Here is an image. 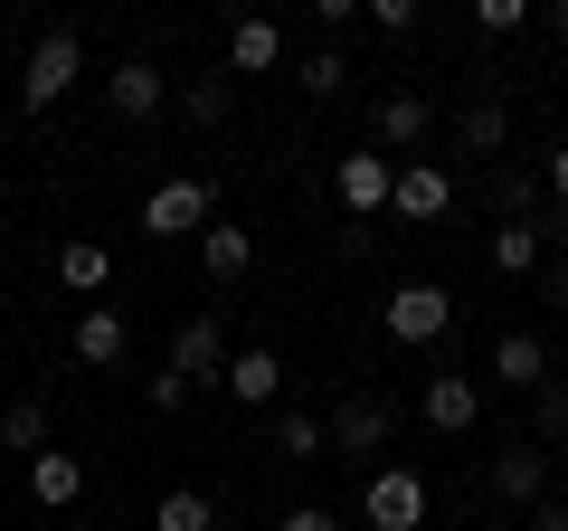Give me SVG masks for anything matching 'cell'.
I'll list each match as a JSON object with an SVG mask.
<instances>
[{
  "mask_svg": "<svg viewBox=\"0 0 568 531\" xmlns=\"http://www.w3.org/2000/svg\"><path fill=\"white\" fill-rule=\"evenodd\" d=\"M332 190H342L351 219H379L388 190H398V162H388V152H342V162H332Z\"/></svg>",
  "mask_w": 568,
  "mask_h": 531,
  "instance_id": "obj_6",
  "label": "cell"
},
{
  "mask_svg": "<svg viewBox=\"0 0 568 531\" xmlns=\"http://www.w3.org/2000/svg\"><path fill=\"white\" fill-rule=\"evenodd\" d=\"M104 104H114L123 123H142V114H162V104H171V77L152 58H123L114 77H104Z\"/></svg>",
  "mask_w": 568,
  "mask_h": 531,
  "instance_id": "obj_10",
  "label": "cell"
},
{
  "mask_svg": "<svg viewBox=\"0 0 568 531\" xmlns=\"http://www.w3.org/2000/svg\"><path fill=\"white\" fill-rule=\"evenodd\" d=\"M493 493H503L511 512H540V503H549V455H540V447L493 455Z\"/></svg>",
  "mask_w": 568,
  "mask_h": 531,
  "instance_id": "obj_11",
  "label": "cell"
},
{
  "mask_svg": "<svg viewBox=\"0 0 568 531\" xmlns=\"http://www.w3.org/2000/svg\"><path fill=\"white\" fill-rule=\"evenodd\" d=\"M152 531H219V512H209L200 484H171L162 503H152Z\"/></svg>",
  "mask_w": 568,
  "mask_h": 531,
  "instance_id": "obj_22",
  "label": "cell"
},
{
  "mask_svg": "<svg viewBox=\"0 0 568 531\" xmlns=\"http://www.w3.org/2000/svg\"><path fill=\"white\" fill-rule=\"evenodd\" d=\"M171 370H181L190 389H200V380H227V323H219V304L190 313V323L171 332Z\"/></svg>",
  "mask_w": 568,
  "mask_h": 531,
  "instance_id": "obj_7",
  "label": "cell"
},
{
  "mask_svg": "<svg viewBox=\"0 0 568 531\" xmlns=\"http://www.w3.org/2000/svg\"><path fill=\"white\" fill-rule=\"evenodd\" d=\"M540 285H549V304H568V257H559V266H540Z\"/></svg>",
  "mask_w": 568,
  "mask_h": 531,
  "instance_id": "obj_34",
  "label": "cell"
},
{
  "mask_svg": "<svg viewBox=\"0 0 568 531\" xmlns=\"http://www.w3.org/2000/svg\"><path fill=\"white\" fill-rule=\"evenodd\" d=\"M493 380L540 389V380H549V342H540V332H503V342H493Z\"/></svg>",
  "mask_w": 568,
  "mask_h": 531,
  "instance_id": "obj_18",
  "label": "cell"
},
{
  "mask_svg": "<svg viewBox=\"0 0 568 531\" xmlns=\"http://www.w3.org/2000/svg\"><path fill=\"white\" fill-rule=\"evenodd\" d=\"M209 219H219V190L209 181H162L142 200V238H200Z\"/></svg>",
  "mask_w": 568,
  "mask_h": 531,
  "instance_id": "obj_3",
  "label": "cell"
},
{
  "mask_svg": "<svg viewBox=\"0 0 568 531\" xmlns=\"http://www.w3.org/2000/svg\"><path fill=\"white\" fill-rule=\"evenodd\" d=\"M379 323H388V342H446L455 294H446V285H398V294L379 304Z\"/></svg>",
  "mask_w": 568,
  "mask_h": 531,
  "instance_id": "obj_4",
  "label": "cell"
},
{
  "mask_svg": "<svg viewBox=\"0 0 568 531\" xmlns=\"http://www.w3.org/2000/svg\"><path fill=\"white\" fill-rule=\"evenodd\" d=\"M200 266H209V285H237L246 266H256V238L227 228V219H209V228H200Z\"/></svg>",
  "mask_w": 568,
  "mask_h": 531,
  "instance_id": "obj_16",
  "label": "cell"
},
{
  "mask_svg": "<svg viewBox=\"0 0 568 531\" xmlns=\"http://www.w3.org/2000/svg\"><path fill=\"white\" fill-rule=\"evenodd\" d=\"M388 428H398V418H388V399H379V389H351L342 409L323 418V437H332L342 455H388Z\"/></svg>",
  "mask_w": 568,
  "mask_h": 531,
  "instance_id": "obj_5",
  "label": "cell"
},
{
  "mask_svg": "<svg viewBox=\"0 0 568 531\" xmlns=\"http://www.w3.org/2000/svg\"><path fill=\"white\" fill-rule=\"evenodd\" d=\"M521 531H568V503H540V512H530Z\"/></svg>",
  "mask_w": 568,
  "mask_h": 531,
  "instance_id": "obj_33",
  "label": "cell"
},
{
  "mask_svg": "<svg viewBox=\"0 0 568 531\" xmlns=\"http://www.w3.org/2000/svg\"><path fill=\"white\" fill-rule=\"evenodd\" d=\"M284 531H342V522H332L323 503H294V512H284Z\"/></svg>",
  "mask_w": 568,
  "mask_h": 531,
  "instance_id": "obj_32",
  "label": "cell"
},
{
  "mask_svg": "<svg viewBox=\"0 0 568 531\" xmlns=\"http://www.w3.org/2000/svg\"><path fill=\"white\" fill-rule=\"evenodd\" d=\"M294 86H304V96H342V86H351V58H342V48H313V58L294 67Z\"/></svg>",
  "mask_w": 568,
  "mask_h": 531,
  "instance_id": "obj_25",
  "label": "cell"
},
{
  "mask_svg": "<svg viewBox=\"0 0 568 531\" xmlns=\"http://www.w3.org/2000/svg\"><path fill=\"white\" fill-rule=\"evenodd\" d=\"M455 209V181L436 162H398V190H388V219H407V228H426V219H446Z\"/></svg>",
  "mask_w": 568,
  "mask_h": 531,
  "instance_id": "obj_8",
  "label": "cell"
},
{
  "mask_svg": "<svg viewBox=\"0 0 568 531\" xmlns=\"http://www.w3.org/2000/svg\"><path fill=\"white\" fill-rule=\"evenodd\" d=\"M540 190H549V209H568V143H549V162H540Z\"/></svg>",
  "mask_w": 568,
  "mask_h": 531,
  "instance_id": "obj_29",
  "label": "cell"
},
{
  "mask_svg": "<svg viewBox=\"0 0 568 531\" xmlns=\"http://www.w3.org/2000/svg\"><path fill=\"white\" fill-rule=\"evenodd\" d=\"M549 29H559V39H568V0H549Z\"/></svg>",
  "mask_w": 568,
  "mask_h": 531,
  "instance_id": "obj_35",
  "label": "cell"
},
{
  "mask_svg": "<svg viewBox=\"0 0 568 531\" xmlns=\"http://www.w3.org/2000/svg\"><path fill=\"white\" fill-rule=\"evenodd\" d=\"M559 86H568V67H559Z\"/></svg>",
  "mask_w": 568,
  "mask_h": 531,
  "instance_id": "obj_36",
  "label": "cell"
},
{
  "mask_svg": "<svg viewBox=\"0 0 568 531\" xmlns=\"http://www.w3.org/2000/svg\"><path fill=\"white\" fill-rule=\"evenodd\" d=\"M323 447H332V437H323V418H304V409H284V418H275V455H294V465H313Z\"/></svg>",
  "mask_w": 568,
  "mask_h": 531,
  "instance_id": "obj_24",
  "label": "cell"
},
{
  "mask_svg": "<svg viewBox=\"0 0 568 531\" xmlns=\"http://www.w3.org/2000/svg\"><path fill=\"white\" fill-rule=\"evenodd\" d=\"M455 143H465V152H503L511 143V104L503 96H474L465 114H455Z\"/></svg>",
  "mask_w": 568,
  "mask_h": 531,
  "instance_id": "obj_19",
  "label": "cell"
},
{
  "mask_svg": "<svg viewBox=\"0 0 568 531\" xmlns=\"http://www.w3.org/2000/svg\"><path fill=\"white\" fill-rule=\"evenodd\" d=\"M426 133H436V104H426L417 86H388V96H379V143L388 152H417Z\"/></svg>",
  "mask_w": 568,
  "mask_h": 531,
  "instance_id": "obj_13",
  "label": "cell"
},
{
  "mask_svg": "<svg viewBox=\"0 0 568 531\" xmlns=\"http://www.w3.org/2000/svg\"><path fill=\"white\" fill-rule=\"evenodd\" d=\"M0 447H10V455H48V447H58L39 399H10V409H0Z\"/></svg>",
  "mask_w": 568,
  "mask_h": 531,
  "instance_id": "obj_20",
  "label": "cell"
},
{
  "mask_svg": "<svg viewBox=\"0 0 568 531\" xmlns=\"http://www.w3.org/2000/svg\"><path fill=\"white\" fill-rule=\"evenodd\" d=\"M313 20H323V48H332L351 20H361V0H313Z\"/></svg>",
  "mask_w": 568,
  "mask_h": 531,
  "instance_id": "obj_30",
  "label": "cell"
},
{
  "mask_svg": "<svg viewBox=\"0 0 568 531\" xmlns=\"http://www.w3.org/2000/svg\"><path fill=\"white\" fill-rule=\"evenodd\" d=\"M123 351H133V323H123L114 304H85V313H77V361H85V370H114Z\"/></svg>",
  "mask_w": 568,
  "mask_h": 531,
  "instance_id": "obj_15",
  "label": "cell"
},
{
  "mask_svg": "<svg viewBox=\"0 0 568 531\" xmlns=\"http://www.w3.org/2000/svg\"><path fill=\"white\" fill-rule=\"evenodd\" d=\"M171 104H181L190 123H227V77H200V86H181Z\"/></svg>",
  "mask_w": 568,
  "mask_h": 531,
  "instance_id": "obj_26",
  "label": "cell"
},
{
  "mask_svg": "<svg viewBox=\"0 0 568 531\" xmlns=\"http://www.w3.org/2000/svg\"><path fill=\"white\" fill-rule=\"evenodd\" d=\"M219 389L237 399V409H275V399H284V361L265 342H246V351H227V380Z\"/></svg>",
  "mask_w": 568,
  "mask_h": 531,
  "instance_id": "obj_9",
  "label": "cell"
},
{
  "mask_svg": "<svg viewBox=\"0 0 568 531\" xmlns=\"http://www.w3.org/2000/svg\"><path fill=\"white\" fill-rule=\"evenodd\" d=\"M474 29H484V39H521V29H530V0H474Z\"/></svg>",
  "mask_w": 568,
  "mask_h": 531,
  "instance_id": "obj_27",
  "label": "cell"
},
{
  "mask_svg": "<svg viewBox=\"0 0 568 531\" xmlns=\"http://www.w3.org/2000/svg\"><path fill=\"white\" fill-rule=\"evenodd\" d=\"M361 522L369 531H417L426 522V474L417 465H379L369 493H361Z\"/></svg>",
  "mask_w": 568,
  "mask_h": 531,
  "instance_id": "obj_2",
  "label": "cell"
},
{
  "mask_svg": "<svg viewBox=\"0 0 568 531\" xmlns=\"http://www.w3.org/2000/svg\"><path fill=\"white\" fill-rule=\"evenodd\" d=\"M369 29H388V39H407V29H417V0H369Z\"/></svg>",
  "mask_w": 568,
  "mask_h": 531,
  "instance_id": "obj_28",
  "label": "cell"
},
{
  "mask_svg": "<svg viewBox=\"0 0 568 531\" xmlns=\"http://www.w3.org/2000/svg\"><path fill=\"white\" fill-rule=\"evenodd\" d=\"M511 531H521V522H511Z\"/></svg>",
  "mask_w": 568,
  "mask_h": 531,
  "instance_id": "obj_37",
  "label": "cell"
},
{
  "mask_svg": "<svg viewBox=\"0 0 568 531\" xmlns=\"http://www.w3.org/2000/svg\"><path fill=\"white\" fill-rule=\"evenodd\" d=\"M493 266H503V275H540V228H493Z\"/></svg>",
  "mask_w": 568,
  "mask_h": 531,
  "instance_id": "obj_23",
  "label": "cell"
},
{
  "mask_svg": "<svg viewBox=\"0 0 568 531\" xmlns=\"http://www.w3.org/2000/svg\"><path fill=\"white\" fill-rule=\"evenodd\" d=\"M104 275H114V257H104L95 238H67V247H58V285H67V294H95Z\"/></svg>",
  "mask_w": 568,
  "mask_h": 531,
  "instance_id": "obj_21",
  "label": "cell"
},
{
  "mask_svg": "<svg viewBox=\"0 0 568 531\" xmlns=\"http://www.w3.org/2000/svg\"><path fill=\"white\" fill-rule=\"evenodd\" d=\"M417 409H426V428H436V437H465L474 418H484V389H474V380H455V370H436Z\"/></svg>",
  "mask_w": 568,
  "mask_h": 531,
  "instance_id": "obj_12",
  "label": "cell"
},
{
  "mask_svg": "<svg viewBox=\"0 0 568 531\" xmlns=\"http://www.w3.org/2000/svg\"><path fill=\"white\" fill-rule=\"evenodd\" d=\"M29 493H39L48 512H67V503H85V465L67 447H48V455H29Z\"/></svg>",
  "mask_w": 568,
  "mask_h": 531,
  "instance_id": "obj_17",
  "label": "cell"
},
{
  "mask_svg": "<svg viewBox=\"0 0 568 531\" xmlns=\"http://www.w3.org/2000/svg\"><path fill=\"white\" fill-rule=\"evenodd\" d=\"M227 67H237V77H275V67H284V29L256 20V10L227 20Z\"/></svg>",
  "mask_w": 568,
  "mask_h": 531,
  "instance_id": "obj_14",
  "label": "cell"
},
{
  "mask_svg": "<svg viewBox=\"0 0 568 531\" xmlns=\"http://www.w3.org/2000/svg\"><path fill=\"white\" fill-rule=\"evenodd\" d=\"M152 409H162V418L190 409V380H181V370H152Z\"/></svg>",
  "mask_w": 568,
  "mask_h": 531,
  "instance_id": "obj_31",
  "label": "cell"
},
{
  "mask_svg": "<svg viewBox=\"0 0 568 531\" xmlns=\"http://www.w3.org/2000/svg\"><path fill=\"white\" fill-rule=\"evenodd\" d=\"M77 77H85V39L77 29H48V39L29 48V67H20V104L29 114H58V104L77 96Z\"/></svg>",
  "mask_w": 568,
  "mask_h": 531,
  "instance_id": "obj_1",
  "label": "cell"
}]
</instances>
